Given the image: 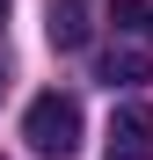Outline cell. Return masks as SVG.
Listing matches in <instances>:
<instances>
[{"instance_id":"6da1fadb","label":"cell","mask_w":153,"mask_h":160,"mask_svg":"<svg viewBox=\"0 0 153 160\" xmlns=\"http://www.w3.org/2000/svg\"><path fill=\"white\" fill-rule=\"evenodd\" d=\"M22 138H29L44 160H73V153H80V102L59 95V88L37 95V102H29V117H22Z\"/></svg>"},{"instance_id":"7a4b0ae2","label":"cell","mask_w":153,"mask_h":160,"mask_svg":"<svg viewBox=\"0 0 153 160\" xmlns=\"http://www.w3.org/2000/svg\"><path fill=\"white\" fill-rule=\"evenodd\" d=\"M102 160H153V109H146V102H124V109L110 117Z\"/></svg>"},{"instance_id":"3957f363","label":"cell","mask_w":153,"mask_h":160,"mask_svg":"<svg viewBox=\"0 0 153 160\" xmlns=\"http://www.w3.org/2000/svg\"><path fill=\"white\" fill-rule=\"evenodd\" d=\"M44 29H51L59 51H80L88 29H95V22H88V0H44Z\"/></svg>"},{"instance_id":"277c9868","label":"cell","mask_w":153,"mask_h":160,"mask_svg":"<svg viewBox=\"0 0 153 160\" xmlns=\"http://www.w3.org/2000/svg\"><path fill=\"white\" fill-rule=\"evenodd\" d=\"M153 66L139 58V51H110V58H102V80H110V88H117V80H146Z\"/></svg>"},{"instance_id":"5b68a950","label":"cell","mask_w":153,"mask_h":160,"mask_svg":"<svg viewBox=\"0 0 153 160\" xmlns=\"http://www.w3.org/2000/svg\"><path fill=\"white\" fill-rule=\"evenodd\" d=\"M110 22H117V29H153V8H146V0H117Z\"/></svg>"},{"instance_id":"8992f818","label":"cell","mask_w":153,"mask_h":160,"mask_svg":"<svg viewBox=\"0 0 153 160\" xmlns=\"http://www.w3.org/2000/svg\"><path fill=\"white\" fill-rule=\"evenodd\" d=\"M8 8H15V0H0V22H8Z\"/></svg>"},{"instance_id":"52a82bcc","label":"cell","mask_w":153,"mask_h":160,"mask_svg":"<svg viewBox=\"0 0 153 160\" xmlns=\"http://www.w3.org/2000/svg\"><path fill=\"white\" fill-rule=\"evenodd\" d=\"M0 88H8V80H0Z\"/></svg>"}]
</instances>
